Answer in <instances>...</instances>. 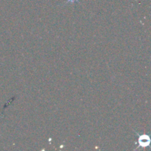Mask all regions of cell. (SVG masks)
Masks as SVG:
<instances>
[{
  "mask_svg": "<svg viewBox=\"0 0 151 151\" xmlns=\"http://www.w3.org/2000/svg\"><path fill=\"white\" fill-rule=\"evenodd\" d=\"M139 147H150V138L148 135L147 134H142V135H139Z\"/></svg>",
  "mask_w": 151,
  "mask_h": 151,
  "instance_id": "obj_1",
  "label": "cell"
},
{
  "mask_svg": "<svg viewBox=\"0 0 151 151\" xmlns=\"http://www.w3.org/2000/svg\"><path fill=\"white\" fill-rule=\"evenodd\" d=\"M69 1H71V2H75V1H78V0H68L67 2H69Z\"/></svg>",
  "mask_w": 151,
  "mask_h": 151,
  "instance_id": "obj_2",
  "label": "cell"
}]
</instances>
